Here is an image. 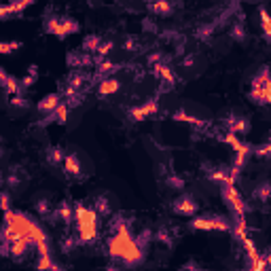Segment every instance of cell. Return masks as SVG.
Masks as SVG:
<instances>
[{"mask_svg":"<svg viewBox=\"0 0 271 271\" xmlns=\"http://www.w3.org/2000/svg\"><path fill=\"white\" fill-rule=\"evenodd\" d=\"M106 248H108V254L113 258H119L125 267L140 265L146 254V250L138 246L132 231H127V233H113L108 237Z\"/></svg>","mask_w":271,"mask_h":271,"instance_id":"6da1fadb","label":"cell"},{"mask_svg":"<svg viewBox=\"0 0 271 271\" xmlns=\"http://www.w3.org/2000/svg\"><path fill=\"white\" fill-rule=\"evenodd\" d=\"M98 218L100 214L92 208H85L83 204H76L74 206V223H76V237L81 244H94L98 235H100V229H98Z\"/></svg>","mask_w":271,"mask_h":271,"instance_id":"7a4b0ae2","label":"cell"},{"mask_svg":"<svg viewBox=\"0 0 271 271\" xmlns=\"http://www.w3.org/2000/svg\"><path fill=\"white\" fill-rule=\"evenodd\" d=\"M45 32L47 34H53L55 38H59V41H64L66 36L70 34H76L78 30H81V26H78V22H74L72 17H59V15H51L45 19Z\"/></svg>","mask_w":271,"mask_h":271,"instance_id":"3957f363","label":"cell"},{"mask_svg":"<svg viewBox=\"0 0 271 271\" xmlns=\"http://www.w3.org/2000/svg\"><path fill=\"white\" fill-rule=\"evenodd\" d=\"M223 197H225V202L229 204V208L237 214V218H244V214L250 210V206L244 202V197L239 195V191L235 189V185H233V183L223 185Z\"/></svg>","mask_w":271,"mask_h":271,"instance_id":"277c9868","label":"cell"},{"mask_svg":"<svg viewBox=\"0 0 271 271\" xmlns=\"http://www.w3.org/2000/svg\"><path fill=\"white\" fill-rule=\"evenodd\" d=\"M195 231H231V223L223 216H195L191 220Z\"/></svg>","mask_w":271,"mask_h":271,"instance_id":"5b68a950","label":"cell"},{"mask_svg":"<svg viewBox=\"0 0 271 271\" xmlns=\"http://www.w3.org/2000/svg\"><path fill=\"white\" fill-rule=\"evenodd\" d=\"M172 210H174L178 216H195L197 210H199V204H197V199H195L193 195L183 193V195H178V197L174 199Z\"/></svg>","mask_w":271,"mask_h":271,"instance_id":"8992f818","label":"cell"},{"mask_svg":"<svg viewBox=\"0 0 271 271\" xmlns=\"http://www.w3.org/2000/svg\"><path fill=\"white\" fill-rule=\"evenodd\" d=\"M223 125L227 132L231 134H237V136H246L250 132V119L244 115H235V113H229L223 119Z\"/></svg>","mask_w":271,"mask_h":271,"instance_id":"52a82bcc","label":"cell"},{"mask_svg":"<svg viewBox=\"0 0 271 271\" xmlns=\"http://www.w3.org/2000/svg\"><path fill=\"white\" fill-rule=\"evenodd\" d=\"M159 113V102L157 100H146L144 104H140V106H134V108H129V119L132 121H144V119H150L153 115Z\"/></svg>","mask_w":271,"mask_h":271,"instance_id":"ba28073f","label":"cell"},{"mask_svg":"<svg viewBox=\"0 0 271 271\" xmlns=\"http://www.w3.org/2000/svg\"><path fill=\"white\" fill-rule=\"evenodd\" d=\"M32 248H34L32 239H28V237H24V235H17L13 242H11V252H9V256H13L15 260H22Z\"/></svg>","mask_w":271,"mask_h":271,"instance_id":"9c48e42d","label":"cell"},{"mask_svg":"<svg viewBox=\"0 0 271 271\" xmlns=\"http://www.w3.org/2000/svg\"><path fill=\"white\" fill-rule=\"evenodd\" d=\"M0 85H3L5 94H7L9 98L17 96V94H24V89H22V78L11 76L9 72H5V70H0Z\"/></svg>","mask_w":271,"mask_h":271,"instance_id":"30bf717a","label":"cell"},{"mask_svg":"<svg viewBox=\"0 0 271 271\" xmlns=\"http://www.w3.org/2000/svg\"><path fill=\"white\" fill-rule=\"evenodd\" d=\"M36 0H11V3H7L3 9H0V19H11L13 15H19L26 11V7L34 5Z\"/></svg>","mask_w":271,"mask_h":271,"instance_id":"8fae6325","label":"cell"},{"mask_svg":"<svg viewBox=\"0 0 271 271\" xmlns=\"http://www.w3.org/2000/svg\"><path fill=\"white\" fill-rule=\"evenodd\" d=\"M64 172L66 176H72V178H83V165H81V157L76 153H70L64 159Z\"/></svg>","mask_w":271,"mask_h":271,"instance_id":"7c38bea8","label":"cell"},{"mask_svg":"<svg viewBox=\"0 0 271 271\" xmlns=\"http://www.w3.org/2000/svg\"><path fill=\"white\" fill-rule=\"evenodd\" d=\"M248 98L252 100L254 104H258V106H271V83H267V85H263V87H252L250 89V94H248Z\"/></svg>","mask_w":271,"mask_h":271,"instance_id":"4fadbf2b","label":"cell"},{"mask_svg":"<svg viewBox=\"0 0 271 271\" xmlns=\"http://www.w3.org/2000/svg\"><path fill=\"white\" fill-rule=\"evenodd\" d=\"M206 178L210 180L212 185H227V183H233L235 185V180L231 178V174L227 172V169L223 167H206Z\"/></svg>","mask_w":271,"mask_h":271,"instance_id":"5bb4252c","label":"cell"},{"mask_svg":"<svg viewBox=\"0 0 271 271\" xmlns=\"http://www.w3.org/2000/svg\"><path fill=\"white\" fill-rule=\"evenodd\" d=\"M59 104H62V96H59V94H49V96H45L41 102L36 104V110L41 115H51Z\"/></svg>","mask_w":271,"mask_h":271,"instance_id":"9a60e30c","label":"cell"},{"mask_svg":"<svg viewBox=\"0 0 271 271\" xmlns=\"http://www.w3.org/2000/svg\"><path fill=\"white\" fill-rule=\"evenodd\" d=\"M51 216H53L55 220H59V223L70 225V223H74V208L70 206L68 202H62V204H57V208L53 210Z\"/></svg>","mask_w":271,"mask_h":271,"instance_id":"2e32d148","label":"cell"},{"mask_svg":"<svg viewBox=\"0 0 271 271\" xmlns=\"http://www.w3.org/2000/svg\"><path fill=\"white\" fill-rule=\"evenodd\" d=\"M70 110H72V108H70V106H68L66 102H62V104H59V106H57V108L53 110L51 115H45V121H43L41 125L53 123V121H55V123H62V125H64V123L68 121V115H70Z\"/></svg>","mask_w":271,"mask_h":271,"instance_id":"e0dca14e","label":"cell"},{"mask_svg":"<svg viewBox=\"0 0 271 271\" xmlns=\"http://www.w3.org/2000/svg\"><path fill=\"white\" fill-rule=\"evenodd\" d=\"M153 72H155V76L157 78H161V81L165 83V85H169V87H174L176 85V74H174V70L169 68L167 64H157V66H153Z\"/></svg>","mask_w":271,"mask_h":271,"instance_id":"ac0fdd59","label":"cell"},{"mask_svg":"<svg viewBox=\"0 0 271 271\" xmlns=\"http://www.w3.org/2000/svg\"><path fill=\"white\" fill-rule=\"evenodd\" d=\"M34 212L38 216H43V218L51 216L53 214V210H51V197H49V195H38L34 199Z\"/></svg>","mask_w":271,"mask_h":271,"instance_id":"d6986e66","label":"cell"},{"mask_svg":"<svg viewBox=\"0 0 271 271\" xmlns=\"http://www.w3.org/2000/svg\"><path fill=\"white\" fill-rule=\"evenodd\" d=\"M64 159H66V153L59 146H49L47 150H45V161L49 163V165H53V167H57V165H64Z\"/></svg>","mask_w":271,"mask_h":271,"instance_id":"ffe728a7","label":"cell"},{"mask_svg":"<svg viewBox=\"0 0 271 271\" xmlns=\"http://www.w3.org/2000/svg\"><path fill=\"white\" fill-rule=\"evenodd\" d=\"M252 197L260 204H267L271 199V180H260L252 191Z\"/></svg>","mask_w":271,"mask_h":271,"instance_id":"44dd1931","label":"cell"},{"mask_svg":"<svg viewBox=\"0 0 271 271\" xmlns=\"http://www.w3.org/2000/svg\"><path fill=\"white\" fill-rule=\"evenodd\" d=\"M119 89H121V83H119L117 78H113V76H104L102 81H100L98 92H100V96H115Z\"/></svg>","mask_w":271,"mask_h":271,"instance_id":"7402d4cb","label":"cell"},{"mask_svg":"<svg viewBox=\"0 0 271 271\" xmlns=\"http://www.w3.org/2000/svg\"><path fill=\"white\" fill-rule=\"evenodd\" d=\"M174 121H183V123H189V125H193V127H204L206 121L204 119H199V117H193V115H189L185 108H178L176 113L172 115Z\"/></svg>","mask_w":271,"mask_h":271,"instance_id":"603a6c76","label":"cell"},{"mask_svg":"<svg viewBox=\"0 0 271 271\" xmlns=\"http://www.w3.org/2000/svg\"><path fill=\"white\" fill-rule=\"evenodd\" d=\"M66 62H68V66H72V68H83V66H92L94 59L89 57L87 51H81V53H70L66 57Z\"/></svg>","mask_w":271,"mask_h":271,"instance_id":"cb8c5ba5","label":"cell"},{"mask_svg":"<svg viewBox=\"0 0 271 271\" xmlns=\"http://www.w3.org/2000/svg\"><path fill=\"white\" fill-rule=\"evenodd\" d=\"M148 9H150V13L161 15V17H167V15H172L174 5L169 3V0H155V3H150V5H148Z\"/></svg>","mask_w":271,"mask_h":271,"instance_id":"d4e9b609","label":"cell"},{"mask_svg":"<svg viewBox=\"0 0 271 271\" xmlns=\"http://www.w3.org/2000/svg\"><path fill=\"white\" fill-rule=\"evenodd\" d=\"M19 172H22V167H17V165L9 167V172H7V176H5V185H7V189L17 191L19 187H22V178H19Z\"/></svg>","mask_w":271,"mask_h":271,"instance_id":"484cf974","label":"cell"},{"mask_svg":"<svg viewBox=\"0 0 271 271\" xmlns=\"http://www.w3.org/2000/svg\"><path fill=\"white\" fill-rule=\"evenodd\" d=\"M94 210H96L100 216H104V218L113 214V206H110V202H108V197H106V195H100V197L96 199Z\"/></svg>","mask_w":271,"mask_h":271,"instance_id":"4316f807","label":"cell"},{"mask_svg":"<svg viewBox=\"0 0 271 271\" xmlns=\"http://www.w3.org/2000/svg\"><path fill=\"white\" fill-rule=\"evenodd\" d=\"M229 36H231V41H235V43H246L248 34H246L244 24L242 22H235L233 26H231V30H229Z\"/></svg>","mask_w":271,"mask_h":271,"instance_id":"83f0119b","label":"cell"},{"mask_svg":"<svg viewBox=\"0 0 271 271\" xmlns=\"http://www.w3.org/2000/svg\"><path fill=\"white\" fill-rule=\"evenodd\" d=\"M100 45H102V38L98 34H87L83 38V51H87V53H98Z\"/></svg>","mask_w":271,"mask_h":271,"instance_id":"f1b7e54d","label":"cell"},{"mask_svg":"<svg viewBox=\"0 0 271 271\" xmlns=\"http://www.w3.org/2000/svg\"><path fill=\"white\" fill-rule=\"evenodd\" d=\"M267 83H271V68L269 66H263L258 70V72L252 76V87H263V85H267Z\"/></svg>","mask_w":271,"mask_h":271,"instance_id":"f546056e","label":"cell"},{"mask_svg":"<svg viewBox=\"0 0 271 271\" xmlns=\"http://www.w3.org/2000/svg\"><path fill=\"white\" fill-rule=\"evenodd\" d=\"M258 15H260V28H263L265 41H267V43H271V15L265 11L263 7L258 9Z\"/></svg>","mask_w":271,"mask_h":271,"instance_id":"4dcf8cb0","label":"cell"},{"mask_svg":"<svg viewBox=\"0 0 271 271\" xmlns=\"http://www.w3.org/2000/svg\"><path fill=\"white\" fill-rule=\"evenodd\" d=\"M36 78H38V68H36V66H30L28 72H26V76L22 78V89H24V92L36 83Z\"/></svg>","mask_w":271,"mask_h":271,"instance_id":"1f68e13d","label":"cell"},{"mask_svg":"<svg viewBox=\"0 0 271 271\" xmlns=\"http://www.w3.org/2000/svg\"><path fill=\"white\" fill-rule=\"evenodd\" d=\"M165 185H167L169 189H174V191H183V189L187 187V180H185L183 176H178V174H169V176L165 178Z\"/></svg>","mask_w":271,"mask_h":271,"instance_id":"d6a6232c","label":"cell"},{"mask_svg":"<svg viewBox=\"0 0 271 271\" xmlns=\"http://www.w3.org/2000/svg\"><path fill=\"white\" fill-rule=\"evenodd\" d=\"M9 104H11L15 110H28V108H30V100H28L24 94H17V96H11Z\"/></svg>","mask_w":271,"mask_h":271,"instance_id":"836d02e7","label":"cell"},{"mask_svg":"<svg viewBox=\"0 0 271 271\" xmlns=\"http://www.w3.org/2000/svg\"><path fill=\"white\" fill-rule=\"evenodd\" d=\"M117 70V64H113V62H108V59H100L98 62V74L100 76H110Z\"/></svg>","mask_w":271,"mask_h":271,"instance_id":"e575fe53","label":"cell"},{"mask_svg":"<svg viewBox=\"0 0 271 271\" xmlns=\"http://www.w3.org/2000/svg\"><path fill=\"white\" fill-rule=\"evenodd\" d=\"M214 30H216V24H206L202 28H197V38L199 41H210L214 34Z\"/></svg>","mask_w":271,"mask_h":271,"instance_id":"d590c367","label":"cell"},{"mask_svg":"<svg viewBox=\"0 0 271 271\" xmlns=\"http://www.w3.org/2000/svg\"><path fill=\"white\" fill-rule=\"evenodd\" d=\"M153 239H155V235L150 233V231H142V233H138V235H136L138 246H140V248H144V250L148 248V244L153 242Z\"/></svg>","mask_w":271,"mask_h":271,"instance_id":"8d00e7d4","label":"cell"},{"mask_svg":"<svg viewBox=\"0 0 271 271\" xmlns=\"http://www.w3.org/2000/svg\"><path fill=\"white\" fill-rule=\"evenodd\" d=\"M19 49H22V43H19V41H7V43L0 45V53L9 55V53H13V51H19Z\"/></svg>","mask_w":271,"mask_h":271,"instance_id":"74e56055","label":"cell"},{"mask_svg":"<svg viewBox=\"0 0 271 271\" xmlns=\"http://www.w3.org/2000/svg\"><path fill=\"white\" fill-rule=\"evenodd\" d=\"M78 244H81V242H78V237H70V235L64 237V242H62V252H64V254H70Z\"/></svg>","mask_w":271,"mask_h":271,"instance_id":"f35d334b","label":"cell"},{"mask_svg":"<svg viewBox=\"0 0 271 271\" xmlns=\"http://www.w3.org/2000/svg\"><path fill=\"white\" fill-rule=\"evenodd\" d=\"M252 155L258 157V159H271V142H267V144H263V146L252 148Z\"/></svg>","mask_w":271,"mask_h":271,"instance_id":"ab89813d","label":"cell"},{"mask_svg":"<svg viewBox=\"0 0 271 271\" xmlns=\"http://www.w3.org/2000/svg\"><path fill=\"white\" fill-rule=\"evenodd\" d=\"M113 49H115V43L113 41H102V45H100V49H98V57L100 59H104L106 55H110V53H113Z\"/></svg>","mask_w":271,"mask_h":271,"instance_id":"60d3db41","label":"cell"},{"mask_svg":"<svg viewBox=\"0 0 271 271\" xmlns=\"http://www.w3.org/2000/svg\"><path fill=\"white\" fill-rule=\"evenodd\" d=\"M155 239H157V242H161V244H165V246H172V233H169L167 229H159L155 233Z\"/></svg>","mask_w":271,"mask_h":271,"instance_id":"b9f144b4","label":"cell"},{"mask_svg":"<svg viewBox=\"0 0 271 271\" xmlns=\"http://www.w3.org/2000/svg\"><path fill=\"white\" fill-rule=\"evenodd\" d=\"M123 49L127 53H134V51H138V41L134 36H125V41H123Z\"/></svg>","mask_w":271,"mask_h":271,"instance_id":"7bdbcfd3","label":"cell"},{"mask_svg":"<svg viewBox=\"0 0 271 271\" xmlns=\"http://www.w3.org/2000/svg\"><path fill=\"white\" fill-rule=\"evenodd\" d=\"M146 62H148L150 66H157V64H161V62H163V53H159V51H153V53H148Z\"/></svg>","mask_w":271,"mask_h":271,"instance_id":"ee69618b","label":"cell"},{"mask_svg":"<svg viewBox=\"0 0 271 271\" xmlns=\"http://www.w3.org/2000/svg\"><path fill=\"white\" fill-rule=\"evenodd\" d=\"M0 199H3V210H5V212H9V210H11V195H9V191H3Z\"/></svg>","mask_w":271,"mask_h":271,"instance_id":"f6af8a7d","label":"cell"},{"mask_svg":"<svg viewBox=\"0 0 271 271\" xmlns=\"http://www.w3.org/2000/svg\"><path fill=\"white\" fill-rule=\"evenodd\" d=\"M183 66H185V68H193V66H195V55H185Z\"/></svg>","mask_w":271,"mask_h":271,"instance_id":"bcb514c9","label":"cell"},{"mask_svg":"<svg viewBox=\"0 0 271 271\" xmlns=\"http://www.w3.org/2000/svg\"><path fill=\"white\" fill-rule=\"evenodd\" d=\"M176 34H178L176 30H163V34H161V36H163V38H167V41H174Z\"/></svg>","mask_w":271,"mask_h":271,"instance_id":"7dc6e473","label":"cell"},{"mask_svg":"<svg viewBox=\"0 0 271 271\" xmlns=\"http://www.w3.org/2000/svg\"><path fill=\"white\" fill-rule=\"evenodd\" d=\"M183 269H197V265H195V263H185Z\"/></svg>","mask_w":271,"mask_h":271,"instance_id":"c3c4849f","label":"cell"},{"mask_svg":"<svg viewBox=\"0 0 271 271\" xmlns=\"http://www.w3.org/2000/svg\"><path fill=\"white\" fill-rule=\"evenodd\" d=\"M265 260H267V265H271V252H269V254L265 256Z\"/></svg>","mask_w":271,"mask_h":271,"instance_id":"681fc988","label":"cell"},{"mask_svg":"<svg viewBox=\"0 0 271 271\" xmlns=\"http://www.w3.org/2000/svg\"><path fill=\"white\" fill-rule=\"evenodd\" d=\"M146 3H148V5H150V3H155V0H146Z\"/></svg>","mask_w":271,"mask_h":271,"instance_id":"f907efd6","label":"cell"},{"mask_svg":"<svg viewBox=\"0 0 271 271\" xmlns=\"http://www.w3.org/2000/svg\"><path fill=\"white\" fill-rule=\"evenodd\" d=\"M269 142H271V140H269Z\"/></svg>","mask_w":271,"mask_h":271,"instance_id":"816d5d0a","label":"cell"}]
</instances>
